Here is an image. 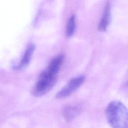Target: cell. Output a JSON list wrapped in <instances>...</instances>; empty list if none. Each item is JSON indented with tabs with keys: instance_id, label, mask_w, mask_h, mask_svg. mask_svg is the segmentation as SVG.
<instances>
[{
	"instance_id": "6",
	"label": "cell",
	"mask_w": 128,
	"mask_h": 128,
	"mask_svg": "<svg viewBox=\"0 0 128 128\" xmlns=\"http://www.w3.org/2000/svg\"><path fill=\"white\" fill-rule=\"evenodd\" d=\"M79 112V108L76 106H66L63 111V116L66 121H70L74 119Z\"/></svg>"
},
{
	"instance_id": "8",
	"label": "cell",
	"mask_w": 128,
	"mask_h": 128,
	"mask_svg": "<svg viewBox=\"0 0 128 128\" xmlns=\"http://www.w3.org/2000/svg\"></svg>"
},
{
	"instance_id": "2",
	"label": "cell",
	"mask_w": 128,
	"mask_h": 128,
	"mask_svg": "<svg viewBox=\"0 0 128 128\" xmlns=\"http://www.w3.org/2000/svg\"><path fill=\"white\" fill-rule=\"evenodd\" d=\"M57 74L48 68L43 71L33 88L34 95L39 96L48 93L56 82Z\"/></svg>"
},
{
	"instance_id": "1",
	"label": "cell",
	"mask_w": 128,
	"mask_h": 128,
	"mask_svg": "<svg viewBox=\"0 0 128 128\" xmlns=\"http://www.w3.org/2000/svg\"><path fill=\"white\" fill-rule=\"evenodd\" d=\"M106 117L108 122L112 128H128V110L119 101L109 103L106 110Z\"/></svg>"
},
{
	"instance_id": "5",
	"label": "cell",
	"mask_w": 128,
	"mask_h": 128,
	"mask_svg": "<svg viewBox=\"0 0 128 128\" xmlns=\"http://www.w3.org/2000/svg\"><path fill=\"white\" fill-rule=\"evenodd\" d=\"M34 50L35 46L34 44H30L28 45L24 52L20 62L16 66V68L19 70L22 69L26 68L29 64Z\"/></svg>"
},
{
	"instance_id": "7",
	"label": "cell",
	"mask_w": 128,
	"mask_h": 128,
	"mask_svg": "<svg viewBox=\"0 0 128 128\" xmlns=\"http://www.w3.org/2000/svg\"><path fill=\"white\" fill-rule=\"evenodd\" d=\"M76 29V16L72 15L68 19L66 28V36L70 38Z\"/></svg>"
},
{
	"instance_id": "4",
	"label": "cell",
	"mask_w": 128,
	"mask_h": 128,
	"mask_svg": "<svg viewBox=\"0 0 128 128\" xmlns=\"http://www.w3.org/2000/svg\"><path fill=\"white\" fill-rule=\"evenodd\" d=\"M111 12L110 4V1H107L104 10V12L102 18L100 20L98 29L100 31H105L108 28L110 22Z\"/></svg>"
},
{
	"instance_id": "3",
	"label": "cell",
	"mask_w": 128,
	"mask_h": 128,
	"mask_svg": "<svg viewBox=\"0 0 128 128\" xmlns=\"http://www.w3.org/2000/svg\"><path fill=\"white\" fill-rule=\"evenodd\" d=\"M84 76H80L70 80L69 82L59 92L56 96L57 98H66L78 89L84 80Z\"/></svg>"
}]
</instances>
